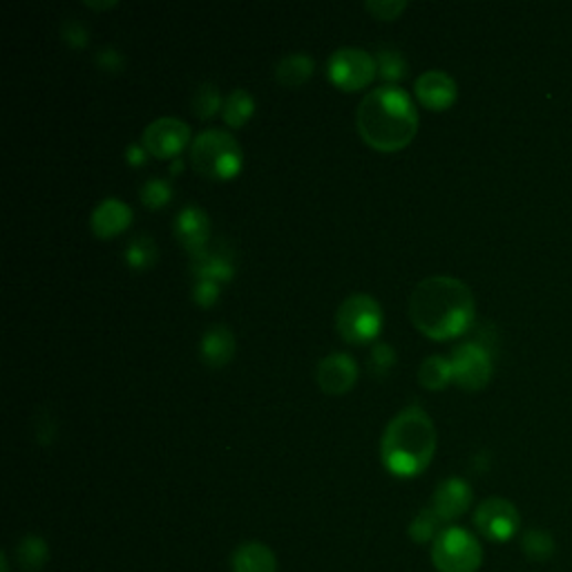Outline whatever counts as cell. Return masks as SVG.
Here are the masks:
<instances>
[{"mask_svg": "<svg viewBox=\"0 0 572 572\" xmlns=\"http://www.w3.org/2000/svg\"><path fill=\"white\" fill-rule=\"evenodd\" d=\"M190 126L175 117H162L146 126L142 135V146L155 159H177L190 144Z\"/></svg>", "mask_w": 572, "mask_h": 572, "instance_id": "obj_9", "label": "cell"}, {"mask_svg": "<svg viewBox=\"0 0 572 572\" xmlns=\"http://www.w3.org/2000/svg\"><path fill=\"white\" fill-rule=\"evenodd\" d=\"M159 260L157 245L150 236L139 233L126 247V262L133 271H150Z\"/></svg>", "mask_w": 572, "mask_h": 572, "instance_id": "obj_22", "label": "cell"}, {"mask_svg": "<svg viewBox=\"0 0 572 572\" xmlns=\"http://www.w3.org/2000/svg\"><path fill=\"white\" fill-rule=\"evenodd\" d=\"M523 552L532 559V561H548L554 552V541L545 530H528L523 537Z\"/></svg>", "mask_w": 572, "mask_h": 572, "instance_id": "obj_28", "label": "cell"}, {"mask_svg": "<svg viewBox=\"0 0 572 572\" xmlns=\"http://www.w3.org/2000/svg\"><path fill=\"white\" fill-rule=\"evenodd\" d=\"M313 72H315L313 56H309L304 52H295V54L280 59V63L275 65V81L282 87L295 90V87H302L304 83H309Z\"/></svg>", "mask_w": 572, "mask_h": 572, "instance_id": "obj_19", "label": "cell"}, {"mask_svg": "<svg viewBox=\"0 0 572 572\" xmlns=\"http://www.w3.org/2000/svg\"><path fill=\"white\" fill-rule=\"evenodd\" d=\"M434 454L436 427L423 407H405L387 423L381 438V459L389 475L414 479L429 468Z\"/></svg>", "mask_w": 572, "mask_h": 572, "instance_id": "obj_3", "label": "cell"}, {"mask_svg": "<svg viewBox=\"0 0 572 572\" xmlns=\"http://www.w3.org/2000/svg\"><path fill=\"white\" fill-rule=\"evenodd\" d=\"M193 170L210 181H233L245 168L240 142L223 131H204L190 144Z\"/></svg>", "mask_w": 572, "mask_h": 572, "instance_id": "obj_4", "label": "cell"}, {"mask_svg": "<svg viewBox=\"0 0 572 572\" xmlns=\"http://www.w3.org/2000/svg\"><path fill=\"white\" fill-rule=\"evenodd\" d=\"M472 488L468 481L459 479V477H451L445 479L431 499V510L438 514V519L443 523L447 521H456L459 517H464L470 506H472Z\"/></svg>", "mask_w": 572, "mask_h": 572, "instance_id": "obj_15", "label": "cell"}, {"mask_svg": "<svg viewBox=\"0 0 572 572\" xmlns=\"http://www.w3.org/2000/svg\"><path fill=\"white\" fill-rule=\"evenodd\" d=\"M396 367V350L387 342H376L370 358V372L378 378H385Z\"/></svg>", "mask_w": 572, "mask_h": 572, "instance_id": "obj_29", "label": "cell"}, {"mask_svg": "<svg viewBox=\"0 0 572 572\" xmlns=\"http://www.w3.org/2000/svg\"><path fill=\"white\" fill-rule=\"evenodd\" d=\"M221 107H223V98H221L217 85L201 83L195 90V94H193V114H195L197 119L208 122V119L215 117L217 112H221Z\"/></svg>", "mask_w": 572, "mask_h": 572, "instance_id": "obj_24", "label": "cell"}, {"mask_svg": "<svg viewBox=\"0 0 572 572\" xmlns=\"http://www.w3.org/2000/svg\"><path fill=\"white\" fill-rule=\"evenodd\" d=\"M173 231H175L177 242L188 251L190 260H195L208 251L210 219L201 206H195V204L184 206L173 221Z\"/></svg>", "mask_w": 572, "mask_h": 572, "instance_id": "obj_12", "label": "cell"}, {"mask_svg": "<svg viewBox=\"0 0 572 572\" xmlns=\"http://www.w3.org/2000/svg\"><path fill=\"white\" fill-rule=\"evenodd\" d=\"M383 309L376 298L367 293H354L335 311V331L347 345L365 347L378 340L383 331Z\"/></svg>", "mask_w": 572, "mask_h": 572, "instance_id": "obj_5", "label": "cell"}, {"mask_svg": "<svg viewBox=\"0 0 572 572\" xmlns=\"http://www.w3.org/2000/svg\"><path fill=\"white\" fill-rule=\"evenodd\" d=\"M190 269L195 280H210L217 284H226L236 278V264L231 256L217 249H208L204 256L190 260Z\"/></svg>", "mask_w": 572, "mask_h": 572, "instance_id": "obj_18", "label": "cell"}, {"mask_svg": "<svg viewBox=\"0 0 572 572\" xmlns=\"http://www.w3.org/2000/svg\"><path fill=\"white\" fill-rule=\"evenodd\" d=\"M418 383L427 392H443L449 383H454L451 363L445 356L425 358L418 367Z\"/></svg>", "mask_w": 572, "mask_h": 572, "instance_id": "obj_21", "label": "cell"}, {"mask_svg": "<svg viewBox=\"0 0 572 572\" xmlns=\"http://www.w3.org/2000/svg\"><path fill=\"white\" fill-rule=\"evenodd\" d=\"M94 63L105 74H117V72L124 70L126 59H124V54L117 48H101L96 52V56H94Z\"/></svg>", "mask_w": 572, "mask_h": 572, "instance_id": "obj_33", "label": "cell"}, {"mask_svg": "<svg viewBox=\"0 0 572 572\" xmlns=\"http://www.w3.org/2000/svg\"><path fill=\"white\" fill-rule=\"evenodd\" d=\"M451 376L454 383L466 392H479L488 387L495 374L492 356L481 342H464L451 352Z\"/></svg>", "mask_w": 572, "mask_h": 572, "instance_id": "obj_8", "label": "cell"}, {"mask_svg": "<svg viewBox=\"0 0 572 572\" xmlns=\"http://www.w3.org/2000/svg\"><path fill=\"white\" fill-rule=\"evenodd\" d=\"M414 94L423 107L431 112H445L459 98V87H456V81L447 72L429 70L416 79Z\"/></svg>", "mask_w": 572, "mask_h": 572, "instance_id": "obj_14", "label": "cell"}, {"mask_svg": "<svg viewBox=\"0 0 572 572\" xmlns=\"http://www.w3.org/2000/svg\"><path fill=\"white\" fill-rule=\"evenodd\" d=\"M181 170H184V162H181V159H175L173 166H170V175H177V173H181Z\"/></svg>", "mask_w": 572, "mask_h": 572, "instance_id": "obj_36", "label": "cell"}, {"mask_svg": "<svg viewBox=\"0 0 572 572\" xmlns=\"http://www.w3.org/2000/svg\"><path fill=\"white\" fill-rule=\"evenodd\" d=\"M365 10L378 19V21H396L401 19V14L407 10V3L405 0H370V3H365Z\"/></svg>", "mask_w": 572, "mask_h": 572, "instance_id": "obj_30", "label": "cell"}, {"mask_svg": "<svg viewBox=\"0 0 572 572\" xmlns=\"http://www.w3.org/2000/svg\"><path fill=\"white\" fill-rule=\"evenodd\" d=\"M117 6H119L117 0H110V3H94V0H87V3H85V8H90V10H96V12L114 10V8H117Z\"/></svg>", "mask_w": 572, "mask_h": 572, "instance_id": "obj_35", "label": "cell"}, {"mask_svg": "<svg viewBox=\"0 0 572 572\" xmlns=\"http://www.w3.org/2000/svg\"><path fill=\"white\" fill-rule=\"evenodd\" d=\"M431 561L438 572H477L483 563V548L466 528L449 526L434 539Z\"/></svg>", "mask_w": 572, "mask_h": 572, "instance_id": "obj_6", "label": "cell"}, {"mask_svg": "<svg viewBox=\"0 0 572 572\" xmlns=\"http://www.w3.org/2000/svg\"><path fill=\"white\" fill-rule=\"evenodd\" d=\"M329 81L342 92H361L370 87L378 74L376 56L361 48H340L326 61Z\"/></svg>", "mask_w": 572, "mask_h": 572, "instance_id": "obj_7", "label": "cell"}, {"mask_svg": "<svg viewBox=\"0 0 572 572\" xmlns=\"http://www.w3.org/2000/svg\"><path fill=\"white\" fill-rule=\"evenodd\" d=\"M17 557H19V563L25 572H39L48 559H50V550H48V543L41 539V537H25L19 548H17Z\"/></svg>", "mask_w": 572, "mask_h": 572, "instance_id": "obj_23", "label": "cell"}, {"mask_svg": "<svg viewBox=\"0 0 572 572\" xmlns=\"http://www.w3.org/2000/svg\"><path fill=\"white\" fill-rule=\"evenodd\" d=\"M356 128L372 150L401 153L416 139L418 110L403 87L381 85L361 101Z\"/></svg>", "mask_w": 572, "mask_h": 572, "instance_id": "obj_2", "label": "cell"}, {"mask_svg": "<svg viewBox=\"0 0 572 572\" xmlns=\"http://www.w3.org/2000/svg\"><path fill=\"white\" fill-rule=\"evenodd\" d=\"M233 572H278L275 552L262 541H245L231 557Z\"/></svg>", "mask_w": 572, "mask_h": 572, "instance_id": "obj_17", "label": "cell"}, {"mask_svg": "<svg viewBox=\"0 0 572 572\" xmlns=\"http://www.w3.org/2000/svg\"><path fill=\"white\" fill-rule=\"evenodd\" d=\"M61 37H63V41H65L72 50H85L87 43H90V30H87V25L81 23V21H74V19L63 21V25H61Z\"/></svg>", "mask_w": 572, "mask_h": 572, "instance_id": "obj_31", "label": "cell"}, {"mask_svg": "<svg viewBox=\"0 0 572 572\" xmlns=\"http://www.w3.org/2000/svg\"><path fill=\"white\" fill-rule=\"evenodd\" d=\"M475 526L486 539L503 543V541H510L519 532L521 517L512 501L501 499V497H490L477 508Z\"/></svg>", "mask_w": 572, "mask_h": 572, "instance_id": "obj_10", "label": "cell"}, {"mask_svg": "<svg viewBox=\"0 0 572 572\" xmlns=\"http://www.w3.org/2000/svg\"><path fill=\"white\" fill-rule=\"evenodd\" d=\"M219 295H221V284L210 282V280H195V284H193V302L199 309L215 306Z\"/></svg>", "mask_w": 572, "mask_h": 572, "instance_id": "obj_32", "label": "cell"}, {"mask_svg": "<svg viewBox=\"0 0 572 572\" xmlns=\"http://www.w3.org/2000/svg\"><path fill=\"white\" fill-rule=\"evenodd\" d=\"M148 150L142 146V144H131L126 148V162L133 166V168H144L148 164Z\"/></svg>", "mask_w": 572, "mask_h": 572, "instance_id": "obj_34", "label": "cell"}, {"mask_svg": "<svg viewBox=\"0 0 572 572\" xmlns=\"http://www.w3.org/2000/svg\"><path fill=\"white\" fill-rule=\"evenodd\" d=\"M376 65H378V74L389 83L396 85L407 76V61L398 50L392 48H383L376 54Z\"/></svg>", "mask_w": 572, "mask_h": 572, "instance_id": "obj_25", "label": "cell"}, {"mask_svg": "<svg viewBox=\"0 0 572 572\" xmlns=\"http://www.w3.org/2000/svg\"><path fill=\"white\" fill-rule=\"evenodd\" d=\"M315 383L326 396H345L358 383V363L350 354L333 352L318 363Z\"/></svg>", "mask_w": 572, "mask_h": 572, "instance_id": "obj_11", "label": "cell"}, {"mask_svg": "<svg viewBox=\"0 0 572 572\" xmlns=\"http://www.w3.org/2000/svg\"><path fill=\"white\" fill-rule=\"evenodd\" d=\"M139 197L148 210H162L173 201V184L168 179L153 177L142 186Z\"/></svg>", "mask_w": 572, "mask_h": 572, "instance_id": "obj_26", "label": "cell"}, {"mask_svg": "<svg viewBox=\"0 0 572 572\" xmlns=\"http://www.w3.org/2000/svg\"><path fill=\"white\" fill-rule=\"evenodd\" d=\"M440 519L438 514L431 510V508H423L416 519L409 523V537L416 541V543H427L440 534Z\"/></svg>", "mask_w": 572, "mask_h": 572, "instance_id": "obj_27", "label": "cell"}, {"mask_svg": "<svg viewBox=\"0 0 572 572\" xmlns=\"http://www.w3.org/2000/svg\"><path fill=\"white\" fill-rule=\"evenodd\" d=\"M236 333L223 324L210 326L199 342L201 363L210 370H223L226 365H231L236 358Z\"/></svg>", "mask_w": 572, "mask_h": 572, "instance_id": "obj_16", "label": "cell"}, {"mask_svg": "<svg viewBox=\"0 0 572 572\" xmlns=\"http://www.w3.org/2000/svg\"><path fill=\"white\" fill-rule=\"evenodd\" d=\"M253 114H256V98L249 90L236 87L231 94L223 98L221 119L228 128H233V131L245 128Z\"/></svg>", "mask_w": 572, "mask_h": 572, "instance_id": "obj_20", "label": "cell"}, {"mask_svg": "<svg viewBox=\"0 0 572 572\" xmlns=\"http://www.w3.org/2000/svg\"><path fill=\"white\" fill-rule=\"evenodd\" d=\"M133 221H135L133 208L117 197H105L103 201L96 204V208L90 215V228L94 238L98 240L119 238L122 233L128 231Z\"/></svg>", "mask_w": 572, "mask_h": 572, "instance_id": "obj_13", "label": "cell"}, {"mask_svg": "<svg viewBox=\"0 0 572 572\" xmlns=\"http://www.w3.org/2000/svg\"><path fill=\"white\" fill-rule=\"evenodd\" d=\"M412 324L429 340L445 342L472 329L477 302L472 289L449 275L420 280L409 295Z\"/></svg>", "mask_w": 572, "mask_h": 572, "instance_id": "obj_1", "label": "cell"}]
</instances>
